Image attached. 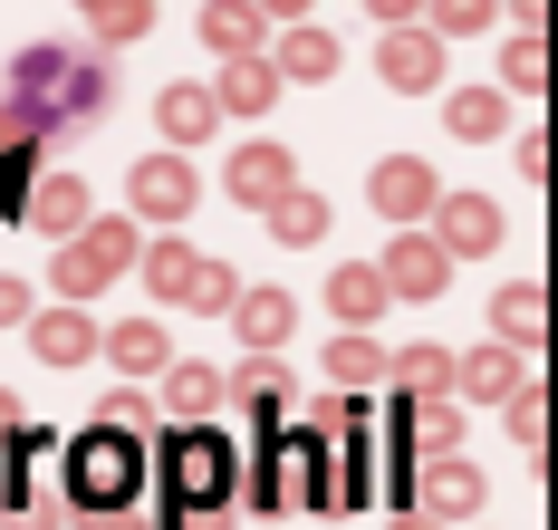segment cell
I'll return each instance as SVG.
<instances>
[{
  "instance_id": "60d3db41",
  "label": "cell",
  "mask_w": 558,
  "mask_h": 530,
  "mask_svg": "<svg viewBox=\"0 0 558 530\" xmlns=\"http://www.w3.org/2000/svg\"><path fill=\"white\" fill-rule=\"evenodd\" d=\"M10 530H58V502H39V492H29V502H10Z\"/></svg>"
},
{
  "instance_id": "e0dca14e",
  "label": "cell",
  "mask_w": 558,
  "mask_h": 530,
  "mask_svg": "<svg viewBox=\"0 0 558 530\" xmlns=\"http://www.w3.org/2000/svg\"><path fill=\"white\" fill-rule=\"evenodd\" d=\"M270 77H279V87H318V77H337V39H328V29H308V20H289L279 49H270Z\"/></svg>"
},
{
  "instance_id": "74e56055",
  "label": "cell",
  "mask_w": 558,
  "mask_h": 530,
  "mask_svg": "<svg viewBox=\"0 0 558 530\" xmlns=\"http://www.w3.org/2000/svg\"><path fill=\"white\" fill-rule=\"evenodd\" d=\"M29 309H39L29 280H10V270H0V328H29Z\"/></svg>"
},
{
  "instance_id": "8d00e7d4",
  "label": "cell",
  "mask_w": 558,
  "mask_h": 530,
  "mask_svg": "<svg viewBox=\"0 0 558 530\" xmlns=\"http://www.w3.org/2000/svg\"><path fill=\"white\" fill-rule=\"evenodd\" d=\"M29 174H39L29 155H0V213H20V203H29Z\"/></svg>"
},
{
  "instance_id": "2e32d148",
  "label": "cell",
  "mask_w": 558,
  "mask_h": 530,
  "mask_svg": "<svg viewBox=\"0 0 558 530\" xmlns=\"http://www.w3.org/2000/svg\"><path fill=\"white\" fill-rule=\"evenodd\" d=\"M29 348H39V366H87L97 357V318L87 309H29Z\"/></svg>"
},
{
  "instance_id": "6da1fadb",
  "label": "cell",
  "mask_w": 558,
  "mask_h": 530,
  "mask_svg": "<svg viewBox=\"0 0 558 530\" xmlns=\"http://www.w3.org/2000/svg\"><path fill=\"white\" fill-rule=\"evenodd\" d=\"M0 97L39 125V135H49V125H97L107 97H116V68L107 59H77V49H20Z\"/></svg>"
},
{
  "instance_id": "ffe728a7",
  "label": "cell",
  "mask_w": 558,
  "mask_h": 530,
  "mask_svg": "<svg viewBox=\"0 0 558 530\" xmlns=\"http://www.w3.org/2000/svg\"><path fill=\"white\" fill-rule=\"evenodd\" d=\"M155 117H165L173 145H203V135L222 125V107H213V87H203V77H173L165 97H155Z\"/></svg>"
},
{
  "instance_id": "f6af8a7d",
  "label": "cell",
  "mask_w": 558,
  "mask_h": 530,
  "mask_svg": "<svg viewBox=\"0 0 558 530\" xmlns=\"http://www.w3.org/2000/svg\"><path fill=\"white\" fill-rule=\"evenodd\" d=\"M0 492H20V454H10V434H0Z\"/></svg>"
},
{
  "instance_id": "4dcf8cb0",
  "label": "cell",
  "mask_w": 558,
  "mask_h": 530,
  "mask_svg": "<svg viewBox=\"0 0 558 530\" xmlns=\"http://www.w3.org/2000/svg\"><path fill=\"white\" fill-rule=\"evenodd\" d=\"M222 396L270 414V406H289V366H279V357H251V366H231V376H222Z\"/></svg>"
},
{
  "instance_id": "b9f144b4",
  "label": "cell",
  "mask_w": 558,
  "mask_h": 530,
  "mask_svg": "<svg viewBox=\"0 0 558 530\" xmlns=\"http://www.w3.org/2000/svg\"><path fill=\"white\" fill-rule=\"evenodd\" d=\"M366 10H376V29H414L424 20V0H366Z\"/></svg>"
},
{
  "instance_id": "f1b7e54d",
  "label": "cell",
  "mask_w": 558,
  "mask_h": 530,
  "mask_svg": "<svg viewBox=\"0 0 558 530\" xmlns=\"http://www.w3.org/2000/svg\"><path fill=\"white\" fill-rule=\"evenodd\" d=\"M404 424H414L424 463H434V454H462V396H424V406H404Z\"/></svg>"
},
{
  "instance_id": "30bf717a",
  "label": "cell",
  "mask_w": 558,
  "mask_h": 530,
  "mask_svg": "<svg viewBox=\"0 0 558 530\" xmlns=\"http://www.w3.org/2000/svg\"><path fill=\"white\" fill-rule=\"evenodd\" d=\"M376 280H386V299H444L452 261L434 251V232H395L386 261H376Z\"/></svg>"
},
{
  "instance_id": "52a82bcc",
  "label": "cell",
  "mask_w": 558,
  "mask_h": 530,
  "mask_svg": "<svg viewBox=\"0 0 558 530\" xmlns=\"http://www.w3.org/2000/svg\"><path fill=\"white\" fill-rule=\"evenodd\" d=\"M366 203H376L386 222H404V232H424V222H434V203H444V183H434L424 155H386V165L366 174Z\"/></svg>"
},
{
  "instance_id": "4316f807",
  "label": "cell",
  "mask_w": 558,
  "mask_h": 530,
  "mask_svg": "<svg viewBox=\"0 0 558 530\" xmlns=\"http://www.w3.org/2000/svg\"><path fill=\"white\" fill-rule=\"evenodd\" d=\"M328 376H337V396H356V386H386V348H376L366 328H347V338H328Z\"/></svg>"
},
{
  "instance_id": "1f68e13d",
  "label": "cell",
  "mask_w": 558,
  "mask_h": 530,
  "mask_svg": "<svg viewBox=\"0 0 558 530\" xmlns=\"http://www.w3.org/2000/svg\"><path fill=\"white\" fill-rule=\"evenodd\" d=\"M165 406L183 414V424H203V414L222 406V376H213V366H165Z\"/></svg>"
},
{
  "instance_id": "484cf974",
  "label": "cell",
  "mask_w": 558,
  "mask_h": 530,
  "mask_svg": "<svg viewBox=\"0 0 558 530\" xmlns=\"http://www.w3.org/2000/svg\"><path fill=\"white\" fill-rule=\"evenodd\" d=\"M492 328H501V348H539V328H549V299L530 290V280H510L492 299Z\"/></svg>"
},
{
  "instance_id": "836d02e7",
  "label": "cell",
  "mask_w": 558,
  "mask_h": 530,
  "mask_svg": "<svg viewBox=\"0 0 558 530\" xmlns=\"http://www.w3.org/2000/svg\"><path fill=\"white\" fill-rule=\"evenodd\" d=\"M530 87H549V39H510L501 49V97H530Z\"/></svg>"
},
{
  "instance_id": "ba28073f",
  "label": "cell",
  "mask_w": 558,
  "mask_h": 530,
  "mask_svg": "<svg viewBox=\"0 0 558 530\" xmlns=\"http://www.w3.org/2000/svg\"><path fill=\"white\" fill-rule=\"evenodd\" d=\"M424 232H434L444 261H482V251H501V203H492V193H444Z\"/></svg>"
},
{
  "instance_id": "603a6c76",
  "label": "cell",
  "mask_w": 558,
  "mask_h": 530,
  "mask_svg": "<svg viewBox=\"0 0 558 530\" xmlns=\"http://www.w3.org/2000/svg\"><path fill=\"white\" fill-rule=\"evenodd\" d=\"M444 125L462 135V145H492V135L510 125V97H501V87H452V97H444Z\"/></svg>"
},
{
  "instance_id": "ab89813d",
  "label": "cell",
  "mask_w": 558,
  "mask_h": 530,
  "mask_svg": "<svg viewBox=\"0 0 558 530\" xmlns=\"http://www.w3.org/2000/svg\"><path fill=\"white\" fill-rule=\"evenodd\" d=\"M107 424H116V434H135V444H145V396L125 386V396H116V406H107Z\"/></svg>"
},
{
  "instance_id": "bcb514c9",
  "label": "cell",
  "mask_w": 558,
  "mask_h": 530,
  "mask_svg": "<svg viewBox=\"0 0 558 530\" xmlns=\"http://www.w3.org/2000/svg\"><path fill=\"white\" fill-rule=\"evenodd\" d=\"M87 530H155V521H135V511H107V521H87Z\"/></svg>"
},
{
  "instance_id": "83f0119b",
  "label": "cell",
  "mask_w": 558,
  "mask_h": 530,
  "mask_svg": "<svg viewBox=\"0 0 558 530\" xmlns=\"http://www.w3.org/2000/svg\"><path fill=\"white\" fill-rule=\"evenodd\" d=\"M386 376L414 396V406H424V396H452V357H444V348H395Z\"/></svg>"
},
{
  "instance_id": "e575fe53",
  "label": "cell",
  "mask_w": 558,
  "mask_h": 530,
  "mask_svg": "<svg viewBox=\"0 0 558 530\" xmlns=\"http://www.w3.org/2000/svg\"><path fill=\"white\" fill-rule=\"evenodd\" d=\"M501 414H510V434H520V454H539V444H549V396H539V386H520Z\"/></svg>"
},
{
  "instance_id": "277c9868",
  "label": "cell",
  "mask_w": 558,
  "mask_h": 530,
  "mask_svg": "<svg viewBox=\"0 0 558 530\" xmlns=\"http://www.w3.org/2000/svg\"><path fill=\"white\" fill-rule=\"evenodd\" d=\"M145 261V241H135V222H87V232H68L58 241V261H49V280L68 309H87V299L107 290L116 270H135Z\"/></svg>"
},
{
  "instance_id": "d6a6232c",
  "label": "cell",
  "mask_w": 558,
  "mask_h": 530,
  "mask_svg": "<svg viewBox=\"0 0 558 530\" xmlns=\"http://www.w3.org/2000/svg\"><path fill=\"white\" fill-rule=\"evenodd\" d=\"M492 20H501V0H424L414 29H434V39H472V29H492Z\"/></svg>"
},
{
  "instance_id": "d6986e66",
  "label": "cell",
  "mask_w": 558,
  "mask_h": 530,
  "mask_svg": "<svg viewBox=\"0 0 558 530\" xmlns=\"http://www.w3.org/2000/svg\"><path fill=\"white\" fill-rule=\"evenodd\" d=\"M97 348L125 366V376H165L173 366V338H165V318H125V328H97Z\"/></svg>"
},
{
  "instance_id": "8fae6325",
  "label": "cell",
  "mask_w": 558,
  "mask_h": 530,
  "mask_svg": "<svg viewBox=\"0 0 558 530\" xmlns=\"http://www.w3.org/2000/svg\"><path fill=\"white\" fill-rule=\"evenodd\" d=\"M376 77L404 87V97L444 87V39H434V29H376Z\"/></svg>"
},
{
  "instance_id": "4fadbf2b",
  "label": "cell",
  "mask_w": 558,
  "mask_h": 530,
  "mask_svg": "<svg viewBox=\"0 0 558 530\" xmlns=\"http://www.w3.org/2000/svg\"><path fill=\"white\" fill-rule=\"evenodd\" d=\"M20 222H29V232H49V241L87 232V222H97V213H87V183H77V174H29V203H20Z\"/></svg>"
},
{
  "instance_id": "7bdbcfd3",
  "label": "cell",
  "mask_w": 558,
  "mask_h": 530,
  "mask_svg": "<svg viewBox=\"0 0 558 530\" xmlns=\"http://www.w3.org/2000/svg\"><path fill=\"white\" fill-rule=\"evenodd\" d=\"M510 20H520V39H530V29H549V0H501Z\"/></svg>"
},
{
  "instance_id": "7c38bea8",
  "label": "cell",
  "mask_w": 558,
  "mask_h": 530,
  "mask_svg": "<svg viewBox=\"0 0 558 530\" xmlns=\"http://www.w3.org/2000/svg\"><path fill=\"white\" fill-rule=\"evenodd\" d=\"M414 492H424V521L452 530V521H472V511H482V492H492V482H482V463H472V454H434Z\"/></svg>"
},
{
  "instance_id": "ac0fdd59",
  "label": "cell",
  "mask_w": 558,
  "mask_h": 530,
  "mask_svg": "<svg viewBox=\"0 0 558 530\" xmlns=\"http://www.w3.org/2000/svg\"><path fill=\"white\" fill-rule=\"evenodd\" d=\"M203 49L213 59H260L270 49V20L251 0H203Z\"/></svg>"
},
{
  "instance_id": "7a4b0ae2",
  "label": "cell",
  "mask_w": 558,
  "mask_h": 530,
  "mask_svg": "<svg viewBox=\"0 0 558 530\" xmlns=\"http://www.w3.org/2000/svg\"><path fill=\"white\" fill-rule=\"evenodd\" d=\"M135 492H145V444L116 434V424H87V434L68 444V511H77V521H107Z\"/></svg>"
},
{
  "instance_id": "5bb4252c",
  "label": "cell",
  "mask_w": 558,
  "mask_h": 530,
  "mask_svg": "<svg viewBox=\"0 0 558 530\" xmlns=\"http://www.w3.org/2000/svg\"><path fill=\"white\" fill-rule=\"evenodd\" d=\"M530 376H520V348H472V357H452V396H472V406H510Z\"/></svg>"
},
{
  "instance_id": "7dc6e473",
  "label": "cell",
  "mask_w": 558,
  "mask_h": 530,
  "mask_svg": "<svg viewBox=\"0 0 558 530\" xmlns=\"http://www.w3.org/2000/svg\"><path fill=\"white\" fill-rule=\"evenodd\" d=\"M395 530H444V521H424V511H395Z\"/></svg>"
},
{
  "instance_id": "c3c4849f",
  "label": "cell",
  "mask_w": 558,
  "mask_h": 530,
  "mask_svg": "<svg viewBox=\"0 0 558 530\" xmlns=\"http://www.w3.org/2000/svg\"><path fill=\"white\" fill-rule=\"evenodd\" d=\"M10 424H20V406H10V396H0V434H10Z\"/></svg>"
},
{
  "instance_id": "cb8c5ba5",
  "label": "cell",
  "mask_w": 558,
  "mask_h": 530,
  "mask_svg": "<svg viewBox=\"0 0 558 530\" xmlns=\"http://www.w3.org/2000/svg\"><path fill=\"white\" fill-rule=\"evenodd\" d=\"M328 232V193H308V183H289L270 203V241H289V251H308V241Z\"/></svg>"
},
{
  "instance_id": "9c48e42d",
  "label": "cell",
  "mask_w": 558,
  "mask_h": 530,
  "mask_svg": "<svg viewBox=\"0 0 558 530\" xmlns=\"http://www.w3.org/2000/svg\"><path fill=\"white\" fill-rule=\"evenodd\" d=\"M193 203H203V174H193L183 155H145V165H135V222L173 232V222H183Z\"/></svg>"
},
{
  "instance_id": "f35d334b",
  "label": "cell",
  "mask_w": 558,
  "mask_h": 530,
  "mask_svg": "<svg viewBox=\"0 0 558 530\" xmlns=\"http://www.w3.org/2000/svg\"><path fill=\"white\" fill-rule=\"evenodd\" d=\"M29 145H39V125L20 117V107H10V97H0V155H29Z\"/></svg>"
},
{
  "instance_id": "9a60e30c",
  "label": "cell",
  "mask_w": 558,
  "mask_h": 530,
  "mask_svg": "<svg viewBox=\"0 0 558 530\" xmlns=\"http://www.w3.org/2000/svg\"><path fill=\"white\" fill-rule=\"evenodd\" d=\"M222 183H231V203H251V213H270L279 193L299 183V165H289V145H241Z\"/></svg>"
},
{
  "instance_id": "7402d4cb",
  "label": "cell",
  "mask_w": 558,
  "mask_h": 530,
  "mask_svg": "<svg viewBox=\"0 0 558 530\" xmlns=\"http://www.w3.org/2000/svg\"><path fill=\"white\" fill-rule=\"evenodd\" d=\"M231 328L251 338V348L270 357L289 328H299V309H289V290H231Z\"/></svg>"
},
{
  "instance_id": "d590c367",
  "label": "cell",
  "mask_w": 558,
  "mask_h": 530,
  "mask_svg": "<svg viewBox=\"0 0 558 530\" xmlns=\"http://www.w3.org/2000/svg\"><path fill=\"white\" fill-rule=\"evenodd\" d=\"M155 530H231V511H213V502H165Z\"/></svg>"
},
{
  "instance_id": "ee69618b",
  "label": "cell",
  "mask_w": 558,
  "mask_h": 530,
  "mask_svg": "<svg viewBox=\"0 0 558 530\" xmlns=\"http://www.w3.org/2000/svg\"><path fill=\"white\" fill-rule=\"evenodd\" d=\"M251 10H260L270 29H289V20H308V0H251Z\"/></svg>"
},
{
  "instance_id": "d4e9b609",
  "label": "cell",
  "mask_w": 558,
  "mask_h": 530,
  "mask_svg": "<svg viewBox=\"0 0 558 530\" xmlns=\"http://www.w3.org/2000/svg\"><path fill=\"white\" fill-rule=\"evenodd\" d=\"M328 309L347 318V328H366V318H386V280H376V261H347L328 280Z\"/></svg>"
},
{
  "instance_id": "3957f363",
  "label": "cell",
  "mask_w": 558,
  "mask_h": 530,
  "mask_svg": "<svg viewBox=\"0 0 558 530\" xmlns=\"http://www.w3.org/2000/svg\"><path fill=\"white\" fill-rule=\"evenodd\" d=\"M145 472H165V492H173V502H213V511H231L241 454H231V434H222V424H173V434H165V454H155Z\"/></svg>"
},
{
  "instance_id": "8992f818",
  "label": "cell",
  "mask_w": 558,
  "mask_h": 530,
  "mask_svg": "<svg viewBox=\"0 0 558 530\" xmlns=\"http://www.w3.org/2000/svg\"><path fill=\"white\" fill-rule=\"evenodd\" d=\"M145 290L165 299V309H231V261L193 251V241H155V261H145Z\"/></svg>"
},
{
  "instance_id": "f546056e",
  "label": "cell",
  "mask_w": 558,
  "mask_h": 530,
  "mask_svg": "<svg viewBox=\"0 0 558 530\" xmlns=\"http://www.w3.org/2000/svg\"><path fill=\"white\" fill-rule=\"evenodd\" d=\"M68 10H77V20H87V29H97V39H145V29H155V0H68Z\"/></svg>"
},
{
  "instance_id": "5b68a950",
  "label": "cell",
  "mask_w": 558,
  "mask_h": 530,
  "mask_svg": "<svg viewBox=\"0 0 558 530\" xmlns=\"http://www.w3.org/2000/svg\"><path fill=\"white\" fill-rule=\"evenodd\" d=\"M251 502H260V511H308V502H318V511H328V444H308L299 424H279Z\"/></svg>"
},
{
  "instance_id": "44dd1931",
  "label": "cell",
  "mask_w": 558,
  "mask_h": 530,
  "mask_svg": "<svg viewBox=\"0 0 558 530\" xmlns=\"http://www.w3.org/2000/svg\"><path fill=\"white\" fill-rule=\"evenodd\" d=\"M213 107H231V117H270V107H279L270 59H222V77H213Z\"/></svg>"
}]
</instances>
